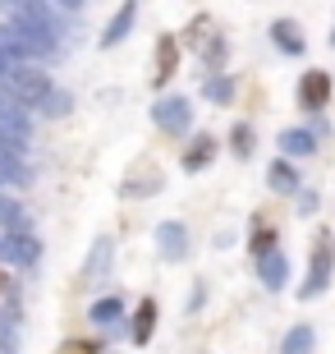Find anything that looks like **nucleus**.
<instances>
[{"label": "nucleus", "mask_w": 335, "mask_h": 354, "mask_svg": "<svg viewBox=\"0 0 335 354\" xmlns=\"http://www.w3.org/2000/svg\"><path fill=\"white\" fill-rule=\"evenodd\" d=\"M331 276H335V235H331V230H322V235H317V249H312L308 281H303V299H317V295H326Z\"/></svg>", "instance_id": "f257e3e1"}, {"label": "nucleus", "mask_w": 335, "mask_h": 354, "mask_svg": "<svg viewBox=\"0 0 335 354\" xmlns=\"http://www.w3.org/2000/svg\"><path fill=\"white\" fill-rule=\"evenodd\" d=\"M5 79H10V88L19 92V102H23L28 111H37V102H41V97H46V92L55 88V83H51V74H41V69L23 65V60H14Z\"/></svg>", "instance_id": "f03ea898"}, {"label": "nucleus", "mask_w": 335, "mask_h": 354, "mask_svg": "<svg viewBox=\"0 0 335 354\" xmlns=\"http://www.w3.org/2000/svg\"><path fill=\"white\" fill-rule=\"evenodd\" d=\"M152 124L161 133H189V124H193L189 97H161V102L152 106Z\"/></svg>", "instance_id": "7ed1b4c3"}, {"label": "nucleus", "mask_w": 335, "mask_h": 354, "mask_svg": "<svg viewBox=\"0 0 335 354\" xmlns=\"http://www.w3.org/2000/svg\"><path fill=\"white\" fill-rule=\"evenodd\" d=\"M10 19H23L32 28H46L55 37H65V28L55 19V0H10Z\"/></svg>", "instance_id": "20e7f679"}, {"label": "nucleus", "mask_w": 335, "mask_h": 354, "mask_svg": "<svg viewBox=\"0 0 335 354\" xmlns=\"http://www.w3.org/2000/svg\"><path fill=\"white\" fill-rule=\"evenodd\" d=\"M28 138H32V120H28L23 106H0V143L23 152Z\"/></svg>", "instance_id": "39448f33"}, {"label": "nucleus", "mask_w": 335, "mask_h": 354, "mask_svg": "<svg viewBox=\"0 0 335 354\" xmlns=\"http://www.w3.org/2000/svg\"><path fill=\"white\" fill-rule=\"evenodd\" d=\"M326 102H331V74L326 69H308L303 83H298V106L317 115V111H326Z\"/></svg>", "instance_id": "423d86ee"}, {"label": "nucleus", "mask_w": 335, "mask_h": 354, "mask_svg": "<svg viewBox=\"0 0 335 354\" xmlns=\"http://www.w3.org/2000/svg\"><path fill=\"white\" fill-rule=\"evenodd\" d=\"M156 253H161L166 263L189 258V230H184V221H161L156 225Z\"/></svg>", "instance_id": "0eeeda50"}, {"label": "nucleus", "mask_w": 335, "mask_h": 354, "mask_svg": "<svg viewBox=\"0 0 335 354\" xmlns=\"http://www.w3.org/2000/svg\"><path fill=\"white\" fill-rule=\"evenodd\" d=\"M0 253H5L14 267H32L41 249H37V239L28 235V230H10V235H5V244H0Z\"/></svg>", "instance_id": "6e6552de"}, {"label": "nucleus", "mask_w": 335, "mask_h": 354, "mask_svg": "<svg viewBox=\"0 0 335 354\" xmlns=\"http://www.w3.org/2000/svg\"><path fill=\"white\" fill-rule=\"evenodd\" d=\"M258 281H262L267 290H285V286H289V263H285L276 249L258 253Z\"/></svg>", "instance_id": "1a4fd4ad"}, {"label": "nucleus", "mask_w": 335, "mask_h": 354, "mask_svg": "<svg viewBox=\"0 0 335 354\" xmlns=\"http://www.w3.org/2000/svg\"><path fill=\"white\" fill-rule=\"evenodd\" d=\"M133 19H138V0H124L119 5V14L106 24V32H102V46L111 51V46H119V41L129 37V28H133Z\"/></svg>", "instance_id": "9d476101"}, {"label": "nucleus", "mask_w": 335, "mask_h": 354, "mask_svg": "<svg viewBox=\"0 0 335 354\" xmlns=\"http://www.w3.org/2000/svg\"><path fill=\"white\" fill-rule=\"evenodd\" d=\"M271 41H276V51H285V55H303V28L294 24V19H276L271 24Z\"/></svg>", "instance_id": "9b49d317"}, {"label": "nucleus", "mask_w": 335, "mask_h": 354, "mask_svg": "<svg viewBox=\"0 0 335 354\" xmlns=\"http://www.w3.org/2000/svg\"><path fill=\"white\" fill-rule=\"evenodd\" d=\"M88 322H92V327H119V322H124V299H119V295L97 299L88 308Z\"/></svg>", "instance_id": "f8f14e48"}, {"label": "nucleus", "mask_w": 335, "mask_h": 354, "mask_svg": "<svg viewBox=\"0 0 335 354\" xmlns=\"http://www.w3.org/2000/svg\"><path fill=\"white\" fill-rule=\"evenodd\" d=\"M276 143H280L285 157H312V152H317V133L312 129H280Z\"/></svg>", "instance_id": "ddd939ff"}, {"label": "nucleus", "mask_w": 335, "mask_h": 354, "mask_svg": "<svg viewBox=\"0 0 335 354\" xmlns=\"http://www.w3.org/2000/svg\"><path fill=\"white\" fill-rule=\"evenodd\" d=\"M211 157H216V138H207V133H198L193 143H189V152H184V171H207L211 166Z\"/></svg>", "instance_id": "4468645a"}, {"label": "nucleus", "mask_w": 335, "mask_h": 354, "mask_svg": "<svg viewBox=\"0 0 335 354\" xmlns=\"http://www.w3.org/2000/svg\"><path fill=\"white\" fill-rule=\"evenodd\" d=\"M0 184H28L23 152H14V147H5V143H0Z\"/></svg>", "instance_id": "2eb2a0df"}, {"label": "nucleus", "mask_w": 335, "mask_h": 354, "mask_svg": "<svg viewBox=\"0 0 335 354\" xmlns=\"http://www.w3.org/2000/svg\"><path fill=\"white\" fill-rule=\"evenodd\" d=\"M0 55H5L10 65H14V60H28V55H32V51H28V41H23V32H19L14 24H0Z\"/></svg>", "instance_id": "dca6fc26"}, {"label": "nucleus", "mask_w": 335, "mask_h": 354, "mask_svg": "<svg viewBox=\"0 0 335 354\" xmlns=\"http://www.w3.org/2000/svg\"><path fill=\"white\" fill-rule=\"evenodd\" d=\"M152 327H156V299H142L138 313H133V345L152 341Z\"/></svg>", "instance_id": "f3484780"}, {"label": "nucleus", "mask_w": 335, "mask_h": 354, "mask_svg": "<svg viewBox=\"0 0 335 354\" xmlns=\"http://www.w3.org/2000/svg\"><path fill=\"white\" fill-rule=\"evenodd\" d=\"M267 180H271V189H276V194H294V189H298V171L289 166V161H271Z\"/></svg>", "instance_id": "a211bd4d"}, {"label": "nucleus", "mask_w": 335, "mask_h": 354, "mask_svg": "<svg viewBox=\"0 0 335 354\" xmlns=\"http://www.w3.org/2000/svg\"><path fill=\"white\" fill-rule=\"evenodd\" d=\"M202 97H207V102H216V106H230V97H234L230 74H211V79L202 83Z\"/></svg>", "instance_id": "6ab92c4d"}, {"label": "nucleus", "mask_w": 335, "mask_h": 354, "mask_svg": "<svg viewBox=\"0 0 335 354\" xmlns=\"http://www.w3.org/2000/svg\"><path fill=\"white\" fill-rule=\"evenodd\" d=\"M37 111H46V115H69V111H74V97H69V92H60V88H51L37 102Z\"/></svg>", "instance_id": "aec40b11"}, {"label": "nucleus", "mask_w": 335, "mask_h": 354, "mask_svg": "<svg viewBox=\"0 0 335 354\" xmlns=\"http://www.w3.org/2000/svg\"><path fill=\"white\" fill-rule=\"evenodd\" d=\"M230 143H234V157H253V124H234Z\"/></svg>", "instance_id": "412c9836"}, {"label": "nucleus", "mask_w": 335, "mask_h": 354, "mask_svg": "<svg viewBox=\"0 0 335 354\" xmlns=\"http://www.w3.org/2000/svg\"><path fill=\"white\" fill-rule=\"evenodd\" d=\"M280 350H289V354H298V350H312V327H294L289 336L280 341Z\"/></svg>", "instance_id": "4be33fe9"}, {"label": "nucleus", "mask_w": 335, "mask_h": 354, "mask_svg": "<svg viewBox=\"0 0 335 354\" xmlns=\"http://www.w3.org/2000/svg\"><path fill=\"white\" fill-rule=\"evenodd\" d=\"M161 189V175L156 180H133V184H124V198H142V194H156Z\"/></svg>", "instance_id": "5701e85b"}, {"label": "nucleus", "mask_w": 335, "mask_h": 354, "mask_svg": "<svg viewBox=\"0 0 335 354\" xmlns=\"http://www.w3.org/2000/svg\"><path fill=\"white\" fill-rule=\"evenodd\" d=\"M106 253H111V239H97V249H92V263H88V276L106 272Z\"/></svg>", "instance_id": "b1692460"}, {"label": "nucleus", "mask_w": 335, "mask_h": 354, "mask_svg": "<svg viewBox=\"0 0 335 354\" xmlns=\"http://www.w3.org/2000/svg\"><path fill=\"white\" fill-rule=\"evenodd\" d=\"M170 69H175V41H161V74H156V79H170Z\"/></svg>", "instance_id": "393cba45"}, {"label": "nucleus", "mask_w": 335, "mask_h": 354, "mask_svg": "<svg viewBox=\"0 0 335 354\" xmlns=\"http://www.w3.org/2000/svg\"><path fill=\"white\" fill-rule=\"evenodd\" d=\"M271 244H276V235H271V230H258V235H253V258H258V253H267Z\"/></svg>", "instance_id": "a878e982"}, {"label": "nucleus", "mask_w": 335, "mask_h": 354, "mask_svg": "<svg viewBox=\"0 0 335 354\" xmlns=\"http://www.w3.org/2000/svg\"><path fill=\"white\" fill-rule=\"evenodd\" d=\"M220 60H225V41H220V37H216V41H211V46H207V65L216 69V65H220Z\"/></svg>", "instance_id": "bb28decb"}, {"label": "nucleus", "mask_w": 335, "mask_h": 354, "mask_svg": "<svg viewBox=\"0 0 335 354\" xmlns=\"http://www.w3.org/2000/svg\"><path fill=\"white\" fill-rule=\"evenodd\" d=\"M298 212H317V194H303V198H298Z\"/></svg>", "instance_id": "cd10ccee"}, {"label": "nucleus", "mask_w": 335, "mask_h": 354, "mask_svg": "<svg viewBox=\"0 0 335 354\" xmlns=\"http://www.w3.org/2000/svg\"><path fill=\"white\" fill-rule=\"evenodd\" d=\"M55 10H83V0H55Z\"/></svg>", "instance_id": "c85d7f7f"}, {"label": "nucleus", "mask_w": 335, "mask_h": 354, "mask_svg": "<svg viewBox=\"0 0 335 354\" xmlns=\"http://www.w3.org/2000/svg\"><path fill=\"white\" fill-rule=\"evenodd\" d=\"M5 74H10V60H5V55H0V79H5Z\"/></svg>", "instance_id": "c756f323"}, {"label": "nucleus", "mask_w": 335, "mask_h": 354, "mask_svg": "<svg viewBox=\"0 0 335 354\" xmlns=\"http://www.w3.org/2000/svg\"><path fill=\"white\" fill-rule=\"evenodd\" d=\"M331 46H335V32H331Z\"/></svg>", "instance_id": "7c9ffc66"}]
</instances>
